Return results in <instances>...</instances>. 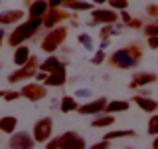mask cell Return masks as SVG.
Masks as SVG:
<instances>
[{"instance_id":"6da1fadb","label":"cell","mask_w":158,"mask_h":149,"mask_svg":"<svg viewBox=\"0 0 158 149\" xmlns=\"http://www.w3.org/2000/svg\"><path fill=\"white\" fill-rule=\"evenodd\" d=\"M40 30H42V18H28L26 22L18 24L16 30H12V32H10L8 44L12 48H16V46H20V44H24L26 40L34 38Z\"/></svg>"},{"instance_id":"7a4b0ae2","label":"cell","mask_w":158,"mask_h":149,"mask_svg":"<svg viewBox=\"0 0 158 149\" xmlns=\"http://www.w3.org/2000/svg\"><path fill=\"white\" fill-rule=\"evenodd\" d=\"M44 145H46L48 149H83L87 143H85V139L79 135V133L65 131V133H61L59 137L48 139Z\"/></svg>"},{"instance_id":"3957f363","label":"cell","mask_w":158,"mask_h":149,"mask_svg":"<svg viewBox=\"0 0 158 149\" xmlns=\"http://www.w3.org/2000/svg\"><path fill=\"white\" fill-rule=\"evenodd\" d=\"M65 38H67V26H57V28H52L46 36H44L40 46H42L44 52L53 54L59 46H61V42H65Z\"/></svg>"},{"instance_id":"277c9868","label":"cell","mask_w":158,"mask_h":149,"mask_svg":"<svg viewBox=\"0 0 158 149\" xmlns=\"http://www.w3.org/2000/svg\"><path fill=\"white\" fill-rule=\"evenodd\" d=\"M38 64H40L38 56L30 54L28 62L22 64V66H18L16 72H12V74L8 76V82H10V84H18V82H24V79L34 78V76H36V72H38Z\"/></svg>"},{"instance_id":"5b68a950","label":"cell","mask_w":158,"mask_h":149,"mask_svg":"<svg viewBox=\"0 0 158 149\" xmlns=\"http://www.w3.org/2000/svg\"><path fill=\"white\" fill-rule=\"evenodd\" d=\"M109 64L113 68H118V70H131L136 66V60L127 52V48H121V50H115V52L109 56Z\"/></svg>"},{"instance_id":"8992f818","label":"cell","mask_w":158,"mask_h":149,"mask_svg":"<svg viewBox=\"0 0 158 149\" xmlns=\"http://www.w3.org/2000/svg\"><path fill=\"white\" fill-rule=\"evenodd\" d=\"M52 133H53V119L52 117H42V119L36 121L32 135L36 139V143H46L48 139H52Z\"/></svg>"},{"instance_id":"52a82bcc","label":"cell","mask_w":158,"mask_h":149,"mask_svg":"<svg viewBox=\"0 0 158 149\" xmlns=\"http://www.w3.org/2000/svg\"><path fill=\"white\" fill-rule=\"evenodd\" d=\"M67 18H69L67 8H63V10H61V6H59V8H49V6H48L46 14L42 16V28L52 30L53 26H56V24L63 22V20H67Z\"/></svg>"},{"instance_id":"ba28073f","label":"cell","mask_w":158,"mask_h":149,"mask_svg":"<svg viewBox=\"0 0 158 149\" xmlns=\"http://www.w3.org/2000/svg\"><path fill=\"white\" fill-rule=\"evenodd\" d=\"M10 141H8V147L12 149H30L36 145V139H34V135H30L28 131H14L10 133Z\"/></svg>"},{"instance_id":"9c48e42d","label":"cell","mask_w":158,"mask_h":149,"mask_svg":"<svg viewBox=\"0 0 158 149\" xmlns=\"http://www.w3.org/2000/svg\"><path fill=\"white\" fill-rule=\"evenodd\" d=\"M118 14L111 8H95L91 10V24H115Z\"/></svg>"},{"instance_id":"30bf717a","label":"cell","mask_w":158,"mask_h":149,"mask_svg":"<svg viewBox=\"0 0 158 149\" xmlns=\"http://www.w3.org/2000/svg\"><path fill=\"white\" fill-rule=\"evenodd\" d=\"M20 93H22L26 99H30V102H40V99H44L48 96V89L46 86H42V84H26L22 89H20Z\"/></svg>"},{"instance_id":"8fae6325","label":"cell","mask_w":158,"mask_h":149,"mask_svg":"<svg viewBox=\"0 0 158 149\" xmlns=\"http://www.w3.org/2000/svg\"><path fill=\"white\" fill-rule=\"evenodd\" d=\"M105 106H107V99L105 97H97V99H93V102L77 106V111L81 113V115H97V113H103Z\"/></svg>"},{"instance_id":"7c38bea8","label":"cell","mask_w":158,"mask_h":149,"mask_svg":"<svg viewBox=\"0 0 158 149\" xmlns=\"http://www.w3.org/2000/svg\"><path fill=\"white\" fill-rule=\"evenodd\" d=\"M38 70H42V72H46V74H52V72H67V70H65V64H63L59 58H56V56H49L48 60H44L42 64H38Z\"/></svg>"},{"instance_id":"4fadbf2b","label":"cell","mask_w":158,"mask_h":149,"mask_svg":"<svg viewBox=\"0 0 158 149\" xmlns=\"http://www.w3.org/2000/svg\"><path fill=\"white\" fill-rule=\"evenodd\" d=\"M132 102H135L142 111H148V113L158 111V102H156V99H152L150 96H140V93H138V96L132 97Z\"/></svg>"},{"instance_id":"5bb4252c","label":"cell","mask_w":158,"mask_h":149,"mask_svg":"<svg viewBox=\"0 0 158 149\" xmlns=\"http://www.w3.org/2000/svg\"><path fill=\"white\" fill-rule=\"evenodd\" d=\"M22 18H24V10H6V12H0V26L16 24Z\"/></svg>"},{"instance_id":"9a60e30c","label":"cell","mask_w":158,"mask_h":149,"mask_svg":"<svg viewBox=\"0 0 158 149\" xmlns=\"http://www.w3.org/2000/svg\"><path fill=\"white\" fill-rule=\"evenodd\" d=\"M154 82H156V74H152V72H138V74H135V79L131 82V88L136 89L140 86H148V84H154Z\"/></svg>"},{"instance_id":"2e32d148","label":"cell","mask_w":158,"mask_h":149,"mask_svg":"<svg viewBox=\"0 0 158 149\" xmlns=\"http://www.w3.org/2000/svg\"><path fill=\"white\" fill-rule=\"evenodd\" d=\"M67 82V72H52L48 74L46 79H44V86H49V88H59Z\"/></svg>"},{"instance_id":"e0dca14e","label":"cell","mask_w":158,"mask_h":149,"mask_svg":"<svg viewBox=\"0 0 158 149\" xmlns=\"http://www.w3.org/2000/svg\"><path fill=\"white\" fill-rule=\"evenodd\" d=\"M28 8H30L28 10L30 18H42L48 10V0H32Z\"/></svg>"},{"instance_id":"ac0fdd59","label":"cell","mask_w":158,"mask_h":149,"mask_svg":"<svg viewBox=\"0 0 158 149\" xmlns=\"http://www.w3.org/2000/svg\"><path fill=\"white\" fill-rule=\"evenodd\" d=\"M128 107H131V103H128L127 99H113V102H107V106H105L103 111L118 113V111H128Z\"/></svg>"},{"instance_id":"d6986e66","label":"cell","mask_w":158,"mask_h":149,"mask_svg":"<svg viewBox=\"0 0 158 149\" xmlns=\"http://www.w3.org/2000/svg\"><path fill=\"white\" fill-rule=\"evenodd\" d=\"M28 58H30V48H28V46L20 44V46L14 48V56H12V60H14V64H16V66H22V64H26Z\"/></svg>"},{"instance_id":"ffe728a7","label":"cell","mask_w":158,"mask_h":149,"mask_svg":"<svg viewBox=\"0 0 158 149\" xmlns=\"http://www.w3.org/2000/svg\"><path fill=\"white\" fill-rule=\"evenodd\" d=\"M16 125H18V119L14 117V115H4V117H0V131L2 133H14L16 131Z\"/></svg>"},{"instance_id":"44dd1931","label":"cell","mask_w":158,"mask_h":149,"mask_svg":"<svg viewBox=\"0 0 158 149\" xmlns=\"http://www.w3.org/2000/svg\"><path fill=\"white\" fill-rule=\"evenodd\" d=\"M61 8H67V10H91L93 4L85 2V0H61Z\"/></svg>"},{"instance_id":"7402d4cb","label":"cell","mask_w":158,"mask_h":149,"mask_svg":"<svg viewBox=\"0 0 158 149\" xmlns=\"http://www.w3.org/2000/svg\"><path fill=\"white\" fill-rule=\"evenodd\" d=\"M117 119H115V113H107L105 111V115H99L97 113V117L91 121V127H109V125H113Z\"/></svg>"},{"instance_id":"603a6c76","label":"cell","mask_w":158,"mask_h":149,"mask_svg":"<svg viewBox=\"0 0 158 149\" xmlns=\"http://www.w3.org/2000/svg\"><path fill=\"white\" fill-rule=\"evenodd\" d=\"M105 139L113 141V139H123V137H136V131L135 129H118V131H109L103 135Z\"/></svg>"},{"instance_id":"cb8c5ba5","label":"cell","mask_w":158,"mask_h":149,"mask_svg":"<svg viewBox=\"0 0 158 149\" xmlns=\"http://www.w3.org/2000/svg\"><path fill=\"white\" fill-rule=\"evenodd\" d=\"M77 99L75 97H71V96H65V97H61V103H59V109H61L63 113H69V111H75L77 109Z\"/></svg>"},{"instance_id":"d4e9b609","label":"cell","mask_w":158,"mask_h":149,"mask_svg":"<svg viewBox=\"0 0 158 149\" xmlns=\"http://www.w3.org/2000/svg\"><path fill=\"white\" fill-rule=\"evenodd\" d=\"M77 42L81 44V46L85 48V50H89V52L95 48V46H93V38L89 36V34H79V36H77Z\"/></svg>"},{"instance_id":"484cf974","label":"cell","mask_w":158,"mask_h":149,"mask_svg":"<svg viewBox=\"0 0 158 149\" xmlns=\"http://www.w3.org/2000/svg\"><path fill=\"white\" fill-rule=\"evenodd\" d=\"M148 133L150 135H158V113L154 111V115L148 119Z\"/></svg>"},{"instance_id":"4316f807","label":"cell","mask_w":158,"mask_h":149,"mask_svg":"<svg viewBox=\"0 0 158 149\" xmlns=\"http://www.w3.org/2000/svg\"><path fill=\"white\" fill-rule=\"evenodd\" d=\"M127 52H128V54H131V56H132V58H135V60H136V62H138V60H140V58H142V48H140V46H138V44H131V46H127Z\"/></svg>"},{"instance_id":"83f0119b","label":"cell","mask_w":158,"mask_h":149,"mask_svg":"<svg viewBox=\"0 0 158 149\" xmlns=\"http://www.w3.org/2000/svg\"><path fill=\"white\" fill-rule=\"evenodd\" d=\"M107 2L113 10H127L128 8V0H107Z\"/></svg>"},{"instance_id":"f1b7e54d","label":"cell","mask_w":158,"mask_h":149,"mask_svg":"<svg viewBox=\"0 0 158 149\" xmlns=\"http://www.w3.org/2000/svg\"><path fill=\"white\" fill-rule=\"evenodd\" d=\"M144 34L148 36H158V24H144Z\"/></svg>"},{"instance_id":"f546056e","label":"cell","mask_w":158,"mask_h":149,"mask_svg":"<svg viewBox=\"0 0 158 149\" xmlns=\"http://www.w3.org/2000/svg\"><path fill=\"white\" fill-rule=\"evenodd\" d=\"M105 58H107V56H105V52H103V48H101V50H97V52H95V58H91V62L99 66V64L105 62Z\"/></svg>"},{"instance_id":"4dcf8cb0","label":"cell","mask_w":158,"mask_h":149,"mask_svg":"<svg viewBox=\"0 0 158 149\" xmlns=\"http://www.w3.org/2000/svg\"><path fill=\"white\" fill-rule=\"evenodd\" d=\"M127 26H128V28H132V30H138V28L144 26V24H142V20H138V18H131V20L127 22Z\"/></svg>"},{"instance_id":"1f68e13d","label":"cell","mask_w":158,"mask_h":149,"mask_svg":"<svg viewBox=\"0 0 158 149\" xmlns=\"http://www.w3.org/2000/svg\"><path fill=\"white\" fill-rule=\"evenodd\" d=\"M20 96H22V93L16 92V89H14V92H4V99H6V102H14V99H18Z\"/></svg>"},{"instance_id":"d6a6232c","label":"cell","mask_w":158,"mask_h":149,"mask_svg":"<svg viewBox=\"0 0 158 149\" xmlns=\"http://www.w3.org/2000/svg\"><path fill=\"white\" fill-rule=\"evenodd\" d=\"M146 14L152 18H158V4H148L146 6Z\"/></svg>"},{"instance_id":"836d02e7","label":"cell","mask_w":158,"mask_h":149,"mask_svg":"<svg viewBox=\"0 0 158 149\" xmlns=\"http://www.w3.org/2000/svg\"><path fill=\"white\" fill-rule=\"evenodd\" d=\"M148 48L158 50V36H148Z\"/></svg>"},{"instance_id":"e575fe53","label":"cell","mask_w":158,"mask_h":149,"mask_svg":"<svg viewBox=\"0 0 158 149\" xmlns=\"http://www.w3.org/2000/svg\"><path fill=\"white\" fill-rule=\"evenodd\" d=\"M109 145H111V141H109V139H103V141L95 143V145H93V149H107Z\"/></svg>"},{"instance_id":"d590c367","label":"cell","mask_w":158,"mask_h":149,"mask_svg":"<svg viewBox=\"0 0 158 149\" xmlns=\"http://www.w3.org/2000/svg\"><path fill=\"white\" fill-rule=\"evenodd\" d=\"M48 6L49 8H59L61 6V0H48Z\"/></svg>"},{"instance_id":"8d00e7d4","label":"cell","mask_w":158,"mask_h":149,"mask_svg":"<svg viewBox=\"0 0 158 149\" xmlns=\"http://www.w3.org/2000/svg\"><path fill=\"white\" fill-rule=\"evenodd\" d=\"M46 76H48V74L42 72V70H40V72H36V79H38V82H44V79H46Z\"/></svg>"},{"instance_id":"74e56055","label":"cell","mask_w":158,"mask_h":149,"mask_svg":"<svg viewBox=\"0 0 158 149\" xmlns=\"http://www.w3.org/2000/svg\"><path fill=\"white\" fill-rule=\"evenodd\" d=\"M121 20H123V22H125V24H127V22H128V20H131V14H128V12H127V10H123V12H121Z\"/></svg>"},{"instance_id":"f35d334b","label":"cell","mask_w":158,"mask_h":149,"mask_svg":"<svg viewBox=\"0 0 158 149\" xmlns=\"http://www.w3.org/2000/svg\"><path fill=\"white\" fill-rule=\"evenodd\" d=\"M152 147H154V149H158V135H156V139H154V141H152Z\"/></svg>"},{"instance_id":"ab89813d","label":"cell","mask_w":158,"mask_h":149,"mask_svg":"<svg viewBox=\"0 0 158 149\" xmlns=\"http://www.w3.org/2000/svg\"><path fill=\"white\" fill-rule=\"evenodd\" d=\"M103 2H107V0H95V4H103Z\"/></svg>"},{"instance_id":"60d3db41","label":"cell","mask_w":158,"mask_h":149,"mask_svg":"<svg viewBox=\"0 0 158 149\" xmlns=\"http://www.w3.org/2000/svg\"><path fill=\"white\" fill-rule=\"evenodd\" d=\"M0 97H4V92H2V89H0Z\"/></svg>"},{"instance_id":"b9f144b4","label":"cell","mask_w":158,"mask_h":149,"mask_svg":"<svg viewBox=\"0 0 158 149\" xmlns=\"http://www.w3.org/2000/svg\"><path fill=\"white\" fill-rule=\"evenodd\" d=\"M0 46H2V40H0Z\"/></svg>"},{"instance_id":"7bdbcfd3","label":"cell","mask_w":158,"mask_h":149,"mask_svg":"<svg viewBox=\"0 0 158 149\" xmlns=\"http://www.w3.org/2000/svg\"><path fill=\"white\" fill-rule=\"evenodd\" d=\"M0 68H2V62H0Z\"/></svg>"}]
</instances>
